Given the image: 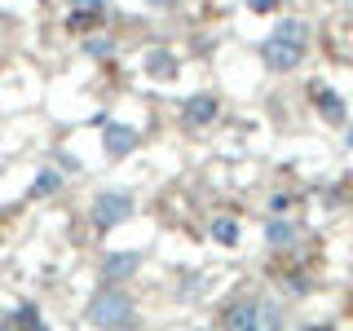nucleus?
Instances as JSON below:
<instances>
[{
	"label": "nucleus",
	"mask_w": 353,
	"mask_h": 331,
	"mask_svg": "<svg viewBox=\"0 0 353 331\" xmlns=\"http://www.w3.org/2000/svg\"><path fill=\"white\" fill-rule=\"evenodd\" d=\"M225 331H283V318L261 296H248V301H234L225 309Z\"/></svg>",
	"instance_id": "1"
},
{
	"label": "nucleus",
	"mask_w": 353,
	"mask_h": 331,
	"mask_svg": "<svg viewBox=\"0 0 353 331\" xmlns=\"http://www.w3.org/2000/svg\"><path fill=\"white\" fill-rule=\"evenodd\" d=\"M274 36H279V40H296V44H305V36H309V27H305L301 18H283L279 27H274Z\"/></svg>",
	"instance_id": "10"
},
{
	"label": "nucleus",
	"mask_w": 353,
	"mask_h": 331,
	"mask_svg": "<svg viewBox=\"0 0 353 331\" xmlns=\"http://www.w3.org/2000/svg\"><path fill=\"white\" fill-rule=\"evenodd\" d=\"M18 327H27V331H44V323H40V314L31 305H22L18 309Z\"/></svg>",
	"instance_id": "14"
},
{
	"label": "nucleus",
	"mask_w": 353,
	"mask_h": 331,
	"mask_svg": "<svg viewBox=\"0 0 353 331\" xmlns=\"http://www.w3.org/2000/svg\"><path fill=\"white\" fill-rule=\"evenodd\" d=\"M128 217H132V199H128V194H119V190L97 194V203H93V221H97L102 230L119 225V221H128Z\"/></svg>",
	"instance_id": "3"
},
{
	"label": "nucleus",
	"mask_w": 353,
	"mask_h": 331,
	"mask_svg": "<svg viewBox=\"0 0 353 331\" xmlns=\"http://www.w3.org/2000/svg\"><path fill=\"white\" fill-rule=\"evenodd\" d=\"M132 146H137V132H132L128 124H110L106 128V154L110 159H124Z\"/></svg>",
	"instance_id": "6"
},
{
	"label": "nucleus",
	"mask_w": 353,
	"mask_h": 331,
	"mask_svg": "<svg viewBox=\"0 0 353 331\" xmlns=\"http://www.w3.org/2000/svg\"><path fill=\"white\" fill-rule=\"evenodd\" d=\"M301 331H331V327H327V323H318V327H301Z\"/></svg>",
	"instance_id": "16"
},
{
	"label": "nucleus",
	"mask_w": 353,
	"mask_h": 331,
	"mask_svg": "<svg viewBox=\"0 0 353 331\" xmlns=\"http://www.w3.org/2000/svg\"><path fill=\"white\" fill-rule=\"evenodd\" d=\"M88 323L102 327V331H119V327H132V301L115 287H102V292L88 301Z\"/></svg>",
	"instance_id": "2"
},
{
	"label": "nucleus",
	"mask_w": 353,
	"mask_h": 331,
	"mask_svg": "<svg viewBox=\"0 0 353 331\" xmlns=\"http://www.w3.org/2000/svg\"><path fill=\"white\" fill-rule=\"evenodd\" d=\"M58 185H62V177L53 172V168H44V172H40V181L31 185V194H36V199H44V194H53V190H58Z\"/></svg>",
	"instance_id": "13"
},
{
	"label": "nucleus",
	"mask_w": 353,
	"mask_h": 331,
	"mask_svg": "<svg viewBox=\"0 0 353 331\" xmlns=\"http://www.w3.org/2000/svg\"><path fill=\"white\" fill-rule=\"evenodd\" d=\"M150 75H154V80H172V75H176V62L168 58V53H150Z\"/></svg>",
	"instance_id": "12"
},
{
	"label": "nucleus",
	"mask_w": 353,
	"mask_h": 331,
	"mask_svg": "<svg viewBox=\"0 0 353 331\" xmlns=\"http://www.w3.org/2000/svg\"><path fill=\"white\" fill-rule=\"evenodd\" d=\"M296 234H301V230H296L292 221H270V225H265V239H270V248H287V243H296Z\"/></svg>",
	"instance_id": "9"
},
{
	"label": "nucleus",
	"mask_w": 353,
	"mask_h": 331,
	"mask_svg": "<svg viewBox=\"0 0 353 331\" xmlns=\"http://www.w3.org/2000/svg\"><path fill=\"white\" fill-rule=\"evenodd\" d=\"M150 5H168V0H150Z\"/></svg>",
	"instance_id": "17"
},
{
	"label": "nucleus",
	"mask_w": 353,
	"mask_h": 331,
	"mask_svg": "<svg viewBox=\"0 0 353 331\" xmlns=\"http://www.w3.org/2000/svg\"><path fill=\"white\" fill-rule=\"evenodd\" d=\"M181 119H185V128H208V124L216 119V97H212V93L190 97V102H185V110H181Z\"/></svg>",
	"instance_id": "5"
},
{
	"label": "nucleus",
	"mask_w": 353,
	"mask_h": 331,
	"mask_svg": "<svg viewBox=\"0 0 353 331\" xmlns=\"http://www.w3.org/2000/svg\"><path fill=\"white\" fill-rule=\"evenodd\" d=\"M137 265H141L137 252H119V257H106L102 274H106V283H119V279H128V274L137 270Z\"/></svg>",
	"instance_id": "7"
},
{
	"label": "nucleus",
	"mask_w": 353,
	"mask_h": 331,
	"mask_svg": "<svg viewBox=\"0 0 353 331\" xmlns=\"http://www.w3.org/2000/svg\"><path fill=\"white\" fill-rule=\"evenodd\" d=\"M314 97H318V106H323V119H331V124H340V119H345V102H340L331 88L318 84V88H314Z\"/></svg>",
	"instance_id": "8"
},
{
	"label": "nucleus",
	"mask_w": 353,
	"mask_h": 331,
	"mask_svg": "<svg viewBox=\"0 0 353 331\" xmlns=\"http://www.w3.org/2000/svg\"><path fill=\"white\" fill-rule=\"evenodd\" d=\"M212 239H216V243H225V248H234V243H239V221L216 217V221H212Z\"/></svg>",
	"instance_id": "11"
},
{
	"label": "nucleus",
	"mask_w": 353,
	"mask_h": 331,
	"mask_svg": "<svg viewBox=\"0 0 353 331\" xmlns=\"http://www.w3.org/2000/svg\"><path fill=\"white\" fill-rule=\"evenodd\" d=\"M265 62H270V71H296V66L305 62V44L270 36V44H265Z\"/></svg>",
	"instance_id": "4"
},
{
	"label": "nucleus",
	"mask_w": 353,
	"mask_h": 331,
	"mask_svg": "<svg viewBox=\"0 0 353 331\" xmlns=\"http://www.w3.org/2000/svg\"><path fill=\"white\" fill-rule=\"evenodd\" d=\"M349 146H353V128H349Z\"/></svg>",
	"instance_id": "18"
},
{
	"label": "nucleus",
	"mask_w": 353,
	"mask_h": 331,
	"mask_svg": "<svg viewBox=\"0 0 353 331\" xmlns=\"http://www.w3.org/2000/svg\"><path fill=\"white\" fill-rule=\"evenodd\" d=\"M270 5H274V0H252V9H256V14H265Z\"/></svg>",
	"instance_id": "15"
}]
</instances>
